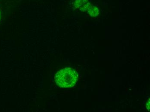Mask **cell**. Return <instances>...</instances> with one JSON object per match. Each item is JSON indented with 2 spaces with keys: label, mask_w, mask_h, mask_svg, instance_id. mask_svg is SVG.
<instances>
[{
  "label": "cell",
  "mask_w": 150,
  "mask_h": 112,
  "mask_svg": "<svg viewBox=\"0 0 150 112\" xmlns=\"http://www.w3.org/2000/svg\"><path fill=\"white\" fill-rule=\"evenodd\" d=\"M88 12L91 16L95 17L98 15L99 11V9L96 7L91 5L90 8L88 10Z\"/></svg>",
  "instance_id": "3"
},
{
  "label": "cell",
  "mask_w": 150,
  "mask_h": 112,
  "mask_svg": "<svg viewBox=\"0 0 150 112\" xmlns=\"http://www.w3.org/2000/svg\"><path fill=\"white\" fill-rule=\"evenodd\" d=\"M78 74L73 68L67 67L57 73L54 77L57 85L61 88H71L77 81Z\"/></svg>",
  "instance_id": "1"
},
{
  "label": "cell",
  "mask_w": 150,
  "mask_h": 112,
  "mask_svg": "<svg viewBox=\"0 0 150 112\" xmlns=\"http://www.w3.org/2000/svg\"><path fill=\"white\" fill-rule=\"evenodd\" d=\"M75 5L76 8L80 7L82 11H88L91 5L87 0H76Z\"/></svg>",
  "instance_id": "2"
},
{
  "label": "cell",
  "mask_w": 150,
  "mask_h": 112,
  "mask_svg": "<svg viewBox=\"0 0 150 112\" xmlns=\"http://www.w3.org/2000/svg\"><path fill=\"white\" fill-rule=\"evenodd\" d=\"M0 16H1V12H0Z\"/></svg>",
  "instance_id": "4"
}]
</instances>
